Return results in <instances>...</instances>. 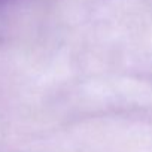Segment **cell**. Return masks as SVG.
<instances>
[]
</instances>
